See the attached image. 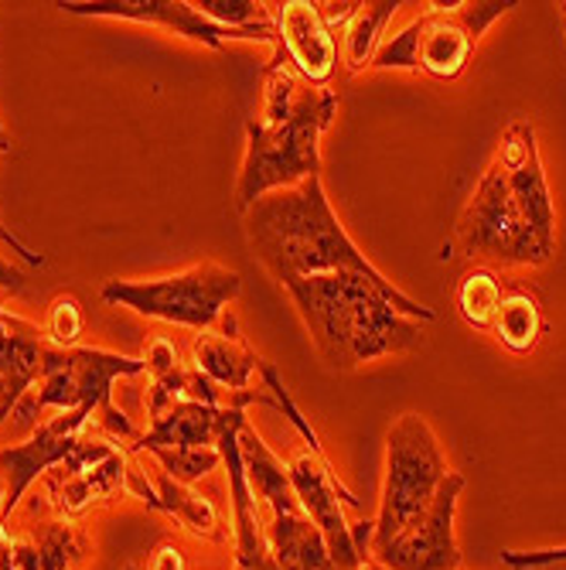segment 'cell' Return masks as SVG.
<instances>
[{
	"label": "cell",
	"instance_id": "11",
	"mask_svg": "<svg viewBox=\"0 0 566 570\" xmlns=\"http://www.w3.org/2000/svg\"><path fill=\"white\" fill-rule=\"evenodd\" d=\"M465 485H468L465 475L450 472L424 520L386 543H373L369 557L383 563L386 570H460V547L454 537V520H457V502Z\"/></svg>",
	"mask_w": 566,
	"mask_h": 570
},
{
	"label": "cell",
	"instance_id": "6",
	"mask_svg": "<svg viewBox=\"0 0 566 570\" xmlns=\"http://www.w3.org/2000/svg\"><path fill=\"white\" fill-rule=\"evenodd\" d=\"M267 386L277 393V406L284 410V417L297 428V434L304 438L307 448H300L290 461H287V475H290V485L300 499V505L307 509V515L315 520V527L321 530L325 543H328V553L335 560L338 570H363L373 557H369V547L358 543L355 537V523H348V509H363L355 492H348L335 472L331 458L325 454L318 434L311 431V424L304 421V413L297 410V403L290 400L287 386L280 383L277 370L270 362L260 366Z\"/></svg>",
	"mask_w": 566,
	"mask_h": 570
},
{
	"label": "cell",
	"instance_id": "2",
	"mask_svg": "<svg viewBox=\"0 0 566 570\" xmlns=\"http://www.w3.org/2000/svg\"><path fill=\"white\" fill-rule=\"evenodd\" d=\"M246 236L256 256H260V264L280 284L304 281V277H328V274H358L373 281L399 307V315L414 322L437 318L434 307L403 294L351 243V236L345 233V226L331 209L321 175L252 202L246 209Z\"/></svg>",
	"mask_w": 566,
	"mask_h": 570
},
{
	"label": "cell",
	"instance_id": "21",
	"mask_svg": "<svg viewBox=\"0 0 566 570\" xmlns=\"http://www.w3.org/2000/svg\"><path fill=\"white\" fill-rule=\"evenodd\" d=\"M491 335L516 355H529L543 335H546V315H543V304L533 291L516 287V291H505L502 307L495 315Z\"/></svg>",
	"mask_w": 566,
	"mask_h": 570
},
{
	"label": "cell",
	"instance_id": "26",
	"mask_svg": "<svg viewBox=\"0 0 566 570\" xmlns=\"http://www.w3.org/2000/svg\"><path fill=\"white\" fill-rule=\"evenodd\" d=\"M79 335H82V307L72 294H59L48 307L44 338L56 348H76Z\"/></svg>",
	"mask_w": 566,
	"mask_h": 570
},
{
	"label": "cell",
	"instance_id": "29",
	"mask_svg": "<svg viewBox=\"0 0 566 570\" xmlns=\"http://www.w3.org/2000/svg\"><path fill=\"white\" fill-rule=\"evenodd\" d=\"M0 243H4L8 249H14V253L21 256V261H24V264H31V267H41V264H44V256H41V253H34L31 246H24V243H21V239L4 226V223H0Z\"/></svg>",
	"mask_w": 566,
	"mask_h": 570
},
{
	"label": "cell",
	"instance_id": "24",
	"mask_svg": "<svg viewBox=\"0 0 566 570\" xmlns=\"http://www.w3.org/2000/svg\"><path fill=\"white\" fill-rule=\"evenodd\" d=\"M150 454L158 458L161 472H168L181 485L198 482L201 475L216 472L219 464H222V451L219 448H158V451H150Z\"/></svg>",
	"mask_w": 566,
	"mask_h": 570
},
{
	"label": "cell",
	"instance_id": "16",
	"mask_svg": "<svg viewBox=\"0 0 566 570\" xmlns=\"http://www.w3.org/2000/svg\"><path fill=\"white\" fill-rule=\"evenodd\" d=\"M127 492L137 495L153 512L175 515L188 533H195L201 540H212V543H226V527H222L219 509L205 495H198L191 485L175 482L168 472H158L153 479H147L143 469L130 464L127 469Z\"/></svg>",
	"mask_w": 566,
	"mask_h": 570
},
{
	"label": "cell",
	"instance_id": "9",
	"mask_svg": "<svg viewBox=\"0 0 566 570\" xmlns=\"http://www.w3.org/2000/svg\"><path fill=\"white\" fill-rule=\"evenodd\" d=\"M450 472L430 424L420 413H403L386 434V479L373 520V543H386L420 523Z\"/></svg>",
	"mask_w": 566,
	"mask_h": 570
},
{
	"label": "cell",
	"instance_id": "33",
	"mask_svg": "<svg viewBox=\"0 0 566 570\" xmlns=\"http://www.w3.org/2000/svg\"><path fill=\"white\" fill-rule=\"evenodd\" d=\"M8 150H11V137L0 134V154H8Z\"/></svg>",
	"mask_w": 566,
	"mask_h": 570
},
{
	"label": "cell",
	"instance_id": "23",
	"mask_svg": "<svg viewBox=\"0 0 566 570\" xmlns=\"http://www.w3.org/2000/svg\"><path fill=\"white\" fill-rule=\"evenodd\" d=\"M502 297H505V291H502L498 277L488 267H475L471 274L460 277L454 304H457V315L465 318L468 328L491 332L495 315H498V307H502Z\"/></svg>",
	"mask_w": 566,
	"mask_h": 570
},
{
	"label": "cell",
	"instance_id": "18",
	"mask_svg": "<svg viewBox=\"0 0 566 570\" xmlns=\"http://www.w3.org/2000/svg\"><path fill=\"white\" fill-rule=\"evenodd\" d=\"M44 332L31 322H18L0 332V424H4L34 383L44 376Z\"/></svg>",
	"mask_w": 566,
	"mask_h": 570
},
{
	"label": "cell",
	"instance_id": "27",
	"mask_svg": "<svg viewBox=\"0 0 566 570\" xmlns=\"http://www.w3.org/2000/svg\"><path fill=\"white\" fill-rule=\"evenodd\" d=\"M566 560V547H549V550H502V563L512 570H533L543 563Z\"/></svg>",
	"mask_w": 566,
	"mask_h": 570
},
{
	"label": "cell",
	"instance_id": "31",
	"mask_svg": "<svg viewBox=\"0 0 566 570\" xmlns=\"http://www.w3.org/2000/svg\"><path fill=\"white\" fill-rule=\"evenodd\" d=\"M21 318L18 315H11V311H4V307H0V332H8V328H14Z\"/></svg>",
	"mask_w": 566,
	"mask_h": 570
},
{
	"label": "cell",
	"instance_id": "22",
	"mask_svg": "<svg viewBox=\"0 0 566 570\" xmlns=\"http://www.w3.org/2000/svg\"><path fill=\"white\" fill-rule=\"evenodd\" d=\"M403 4L396 0H379V4H358L355 18L345 24V66L348 72H363L369 69V62L376 59V51L383 45V35H386V24L393 21V14L399 11Z\"/></svg>",
	"mask_w": 566,
	"mask_h": 570
},
{
	"label": "cell",
	"instance_id": "4",
	"mask_svg": "<svg viewBox=\"0 0 566 570\" xmlns=\"http://www.w3.org/2000/svg\"><path fill=\"white\" fill-rule=\"evenodd\" d=\"M284 287L321 362L335 373H355L369 362L409 355L424 345L420 322L399 315V307L358 274L304 277Z\"/></svg>",
	"mask_w": 566,
	"mask_h": 570
},
{
	"label": "cell",
	"instance_id": "35",
	"mask_svg": "<svg viewBox=\"0 0 566 570\" xmlns=\"http://www.w3.org/2000/svg\"><path fill=\"white\" fill-rule=\"evenodd\" d=\"M0 134H8V130H4V120H0Z\"/></svg>",
	"mask_w": 566,
	"mask_h": 570
},
{
	"label": "cell",
	"instance_id": "20",
	"mask_svg": "<svg viewBox=\"0 0 566 570\" xmlns=\"http://www.w3.org/2000/svg\"><path fill=\"white\" fill-rule=\"evenodd\" d=\"M89 547L69 523H41L11 543L14 570H79Z\"/></svg>",
	"mask_w": 566,
	"mask_h": 570
},
{
	"label": "cell",
	"instance_id": "25",
	"mask_svg": "<svg viewBox=\"0 0 566 570\" xmlns=\"http://www.w3.org/2000/svg\"><path fill=\"white\" fill-rule=\"evenodd\" d=\"M195 8L209 21L226 28H260L274 21L270 4H256V0H201Z\"/></svg>",
	"mask_w": 566,
	"mask_h": 570
},
{
	"label": "cell",
	"instance_id": "13",
	"mask_svg": "<svg viewBox=\"0 0 566 570\" xmlns=\"http://www.w3.org/2000/svg\"><path fill=\"white\" fill-rule=\"evenodd\" d=\"M92 417L96 410H62L51 421L38 424L24 444L0 451V523L8 520L34 479L48 475L79 448L82 431Z\"/></svg>",
	"mask_w": 566,
	"mask_h": 570
},
{
	"label": "cell",
	"instance_id": "36",
	"mask_svg": "<svg viewBox=\"0 0 566 570\" xmlns=\"http://www.w3.org/2000/svg\"><path fill=\"white\" fill-rule=\"evenodd\" d=\"M563 14H566V4H563Z\"/></svg>",
	"mask_w": 566,
	"mask_h": 570
},
{
	"label": "cell",
	"instance_id": "15",
	"mask_svg": "<svg viewBox=\"0 0 566 570\" xmlns=\"http://www.w3.org/2000/svg\"><path fill=\"white\" fill-rule=\"evenodd\" d=\"M277 41L274 56H280L304 82L328 86L338 66V38L325 24L318 4L311 0H287V4H270Z\"/></svg>",
	"mask_w": 566,
	"mask_h": 570
},
{
	"label": "cell",
	"instance_id": "32",
	"mask_svg": "<svg viewBox=\"0 0 566 570\" xmlns=\"http://www.w3.org/2000/svg\"><path fill=\"white\" fill-rule=\"evenodd\" d=\"M533 570H566V560H556V563H543V567H533Z\"/></svg>",
	"mask_w": 566,
	"mask_h": 570
},
{
	"label": "cell",
	"instance_id": "3",
	"mask_svg": "<svg viewBox=\"0 0 566 570\" xmlns=\"http://www.w3.org/2000/svg\"><path fill=\"white\" fill-rule=\"evenodd\" d=\"M338 114L331 86L304 82L280 56L264 69V114L246 124V158L236 181V209L246 213L270 191L321 175V137Z\"/></svg>",
	"mask_w": 566,
	"mask_h": 570
},
{
	"label": "cell",
	"instance_id": "10",
	"mask_svg": "<svg viewBox=\"0 0 566 570\" xmlns=\"http://www.w3.org/2000/svg\"><path fill=\"white\" fill-rule=\"evenodd\" d=\"M242 277L222 264H198L171 277L153 281H110L102 301L130 307L143 318L185 325L195 332H212L222 325L226 307L239 297Z\"/></svg>",
	"mask_w": 566,
	"mask_h": 570
},
{
	"label": "cell",
	"instance_id": "34",
	"mask_svg": "<svg viewBox=\"0 0 566 570\" xmlns=\"http://www.w3.org/2000/svg\"><path fill=\"white\" fill-rule=\"evenodd\" d=\"M363 570H386V567H383V563H376V560H369V563H366Z\"/></svg>",
	"mask_w": 566,
	"mask_h": 570
},
{
	"label": "cell",
	"instance_id": "14",
	"mask_svg": "<svg viewBox=\"0 0 566 570\" xmlns=\"http://www.w3.org/2000/svg\"><path fill=\"white\" fill-rule=\"evenodd\" d=\"M127 469L130 461L120 448L82 434L79 448L44 475L51 505L62 515H82L96 502L110 499L117 489H127Z\"/></svg>",
	"mask_w": 566,
	"mask_h": 570
},
{
	"label": "cell",
	"instance_id": "30",
	"mask_svg": "<svg viewBox=\"0 0 566 570\" xmlns=\"http://www.w3.org/2000/svg\"><path fill=\"white\" fill-rule=\"evenodd\" d=\"M0 291H8V294L24 291V274L18 267H11L8 261H0Z\"/></svg>",
	"mask_w": 566,
	"mask_h": 570
},
{
	"label": "cell",
	"instance_id": "19",
	"mask_svg": "<svg viewBox=\"0 0 566 570\" xmlns=\"http://www.w3.org/2000/svg\"><path fill=\"white\" fill-rule=\"evenodd\" d=\"M219 328H222L219 335L205 332V335L195 338V345H191V366L205 380H212L216 386H222L229 393H246L249 390V376L264 366V358L256 355L249 348V342L239 335L232 315L222 318Z\"/></svg>",
	"mask_w": 566,
	"mask_h": 570
},
{
	"label": "cell",
	"instance_id": "7",
	"mask_svg": "<svg viewBox=\"0 0 566 570\" xmlns=\"http://www.w3.org/2000/svg\"><path fill=\"white\" fill-rule=\"evenodd\" d=\"M239 451L274 563L280 570H338L321 530L315 527L290 485L287 464L267 448L256 428L246 424L239 431Z\"/></svg>",
	"mask_w": 566,
	"mask_h": 570
},
{
	"label": "cell",
	"instance_id": "17",
	"mask_svg": "<svg viewBox=\"0 0 566 570\" xmlns=\"http://www.w3.org/2000/svg\"><path fill=\"white\" fill-rule=\"evenodd\" d=\"M226 406L201 400H178L161 417H153L147 434L133 438L130 451H158V448H216L226 424Z\"/></svg>",
	"mask_w": 566,
	"mask_h": 570
},
{
	"label": "cell",
	"instance_id": "28",
	"mask_svg": "<svg viewBox=\"0 0 566 570\" xmlns=\"http://www.w3.org/2000/svg\"><path fill=\"white\" fill-rule=\"evenodd\" d=\"M147 373H150V380L153 376H165V373H171V370H178L181 366V358H178V348L168 342V338H153L150 342V352H147Z\"/></svg>",
	"mask_w": 566,
	"mask_h": 570
},
{
	"label": "cell",
	"instance_id": "1",
	"mask_svg": "<svg viewBox=\"0 0 566 570\" xmlns=\"http://www.w3.org/2000/svg\"><path fill=\"white\" fill-rule=\"evenodd\" d=\"M457 249L488 267H543L556 249L553 191L539 161L536 127L508 124L454 226Z\"/></svg>",
	"mask_w": 566,
	"mask_h": 570
},
{
	"label": "cell",
	"instance_id": "8",
	"mask_svg": "<svg viewBox=\"0 0 566 570\" xmlns=\"http://www.w3.org/2000/svg\"><path fill=\"white\" fill-rule=\"evenodd\" d=\"M147 373L143 358L99 352V348H56L44 352V376L38 383V396L21 400L11 417L24 428H38V413L44 410H96L99 424L117 438H133V424L127 413L113 406V380Z\"/></svg>",
	"mask_w": 566,
	"mask_h": 570
},
{
	"label": "cell",
	"instance_id": "12",
	"mask_svg": "<svg viewBox=\"0 0 566 570\" xmlns=\"http://www.w3.org/2000/svg\"><path fill=\"white\" fill-rule=\"evenodd\" d=\"M66 14L76 18H120V21H140L175 31L188 41H198L205 48H222L226 41H277V28L260 24V28H226L205 18L195 4L185 0H89V4H56Z\"/></svg>",
	"mask_w": 566,
	"mask_h": 570
},
{
	"label": "cell",
	"instance_id": "5",
	"mask_svg": "<svg viewBox=\"0 0 566 570\" xmlns=\"http://www.w3.org/2000/svg\"><path fill=\"white\" fill-rule=\"evenodd\" d=\"M512 0H465V4H427L403 31L389 35L369 69H409L434 79H457L478 51L481 35L516 11Z\"/></svg>",
	"mask_w": 566,
	"mask_h": 570
}]
</instances>
